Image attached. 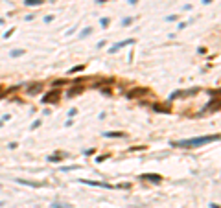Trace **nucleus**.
<instances>
[{
    "instance_id": "4468645a",
    "label": "nucleus",
    "mask_w": 221,
    "mask_h": 208,
    "mask_svg": "<svg viewBox=\"0 0 221 208\" xmlns=\"http://www.w3.org/2000/svg\"><path fill=\"white\" fill-rule=\"evenodd\" d=\"M90 31H92V28H85L83 33H81V37H87V35H90Z\"/></svg>"
},
{
    "instance_id": "7ed1b4c3",
    "label": "nucleus",
    "mask_w": 221,
    "mask_h": 208,
    "mask_svg": "<svg viewBox=\"0 0 221 208\" xmlns=\"http://www.w3.org/2000/svg\"><path fill=\"white\" fill-rule=\"evenodd\" d=\"M146 94H147V88L138 87V88H133L131 92H127V98H138V96H146Z\"/></svg>"
},
{
    "instance_id": "20e7f679",
    "label": "nucleus",
    "mask_w": 221,
    "mask_h": 208,
    "mask_svg": "<svg viewBox=\"0 0 221 208\" xmlns=\"http://www.w3.org/2000/svg\"><path fill=\"white\" fill-rule=\"evenodd\" d=\"M127 44H135V39H127V41H120V42H116V44L111 48V53L118 52L120 48H123V46H127Z\"/></svg>"
},
{
    "instance_id": "f3484780",
    "label": "nucleus",
    "mask_w": 221,
    "mask_h": 208,
    "mask_svg": "<svg viewBox=\"0 0 221 208\" xmlns=\"http://www.w3.org/2000/svg\"><path fill=\"white\" fill-rule=\"evenodd\" d=\"M107 156H109V155H102V156H98V158H96V162H103V160H105Z\"/></svg>"
},
{
    "instance_id": "6ab92c4d",
    "label": "nucleus",
    "mask_w": 221,
    "mask_h": 208,
    "mask_svg": "<svg viewBox=\"0 0 221 208\" xmlns=\"http://www.w3.org/2000/svg\"><path fill=\"white\" fill-rule=\"evenodd\" d=\"M39 125H41V121H39V120H37V121H35V123H32V129H35V127H39Z\"/></svg>"
},
{
    "instance_id": "a211bd4d",
    "label": "nucleus",
    "mask_w": 221,
    "mask_h": 208,
    "mask_svg": "<svg viewBox=\"0 0 221 208\" xmlns=\"http://www.w3.org/2000/svg\"><path fill=\"white\" fill-rule=\"evenodd\" d=\"M107 24H109V20H107V18H102V26H103V28H105Z\"/></svg>"
},
{
    "instance_id": "1a4fd4ad",
    "label": "nucleus",
    "mask_w": 221,
    "mask_h": 208,
    "mask_svg": "<svg viewBox=\"0 0 221 208\" xmlns=\"http://www.w3.org/2000/svg\"><path fill=\"white\" fill-rule=\"evenodd\" d=\"M41 88H42V85H41V83H37V85H32V87H30V90H28V92H30V94H35L37 90H41Z\"/></svg>"
},
{
    "instance_id": "9d476101",
    "label": "nucleus",
    "mask_w": 221,
    "mask_h": 208,
    "mask_svg": "<svg viewBox=\"0 0 221 208\" xmlns=\"http://www.w3.org/2000/svg\"><path fill=\"white\" fill-rule=\"evenodd\" d=\"M153 109L157 112H170V107H160V105H153Z\"/></svg>"
},
{
    "instance_id": "dca6fc26",
    "label": "nucleus",
    "mask_w": 221,
    "mask_h": 208,
    "mask_svg": "<svg viewBox=\"0 0 221 208\" xmlns=\"http://www.w3.org/2000/svg\"><path fill=\"white\" fill-rule=\"evenodd\" d=\"M52 208H68V205L65 206V205H59V203H53V205H52Z\"/></svg>"
},
{
    "instance_id": "ddd939ff",
    "label": "nucleus",
    "mask_w": 221,
    "mask_h": 208,
    "mask_svg": "<svg viewBox=\"0 0 221 208\" xmlns=\"http://www.w3.org/2000/svg\"><path fill=\"white\" fill-rule=\"evenodd\" d=\"M85 68V66L83 65H77V66H74V68L70 70V74H76V72H81V70H83Z\"/></svg>"
},
{
    "instance_id": "423d86ee",
    "label": "nucleus",
    "mask_w": 221,
    "mask_h": 208,
    "mask_svg": "<svg viewBox=\"0 0 221 208\" xmlns=\"http://www.w3.org/2000/svg\"><path fill=\"white\" fill-rule=\"evenodd\" d=\"M81 182L88 184V186H100V188H116V186H111V184H105V182H92V180H81Z\"/></svg>"
},
{
    "instance_id": "2eb2a0df",
    "label": "nucleus",
    "mask_w": 221,
    "mask_h": 208,
    "mask_svg": "<svg viewBox=\"0 0 221 208\" xmlns=\"http://www.w3.org/2000/svg\"><path fill=\"white\" fill-rule=\"evenodd\" d=\"M11 55H13V57H18V55H22V50H15V52H11Z\"/></svg>"
},
{
    "instance_id": "f8f14e48",
    "label": "nucleus",
    "mask_w": 221,
    "mask_h": 208,
    "mask_svg": "<svg viewBox=\"0 0 221 208\" xmlns=\"http://www.w3.org/2000/svg\"><path fill=\"white\" fill-rule=\"evenodd\" d=\"M63 156H65V155H55V156H48V160H50V162H59V160L63 158Z\"/></svg>"
},
{
    "instance_id": "4be33fe9",
    "label": "nucleus",
    "mask_w": 221,
    "mask_h": 208,
    "mask_svg": "<svg viewBox=\"0 0 221 208\" xmlns=\"http://www.w3.org/2000/svg\"><path fill=\"white\" fill-rule=\"evenodd\" d=\"M127 2H129V4H137L138 0H127Z\"/></svg>"
},
{
    "instance_id": "aec40b11",
    "label": "nucleus",
    "mask_w": 221,
    "mask_h": 208,
    "mask_svg": "<svg viewBox=\"0 0 221 208\" xmlns=\"http://www.w3.org/2000/svg\"><path fill=\"white\" fill-rule=\"evenodd\" d=\"M2 96H6V90H2V88H0V98H2Z\"/></svg>"
},
{
    "instance_id": "0eeeda50",
    "label": "nucleus",
    "mask_w": 221,
    "mask_h": 208,
    "mask_svg": "<svg viewBox=\"0 0 221 208\" xmlns=\"http://www.w3.org/2000/svg\"><path fill=\"white\" fill-rule=\"evenodd\" d=\"M105 136H109V138H122V136H125V133H120V131H109V133H105Z\"/></svg>"
},
{
    "instance_id": "9b49d317",
    "label": "nucleus",
    "mask_w": 221,
    "mask_h": 208,
    "mask_svg": "<svg viewBox=\"0 0 221 208\" xmlns=\"http://www.w3.org/2000/svg\"><path fill=\"white\" fill-rule=\"evenodd\" d=\"M42 4V0H26V6H39Z\"/></svg>"
},
{
    "instance_id": "39448f33",
    "label": "nucleus",
    "mask_w": 221,
    "mask_h": 208,
    "mask_svg": "<svg viewBox=\"0 0 221 208\" xmlns=\"http://www.w3.org/2000/svg\"><path fill=\"white\" fill-rule=\"evenodd\" d=\"M140 179L151 180V182H160V180H162V177H160V175H157V173H144Z\"/></svg>"
},
{
    "instance_id": "f257e3e1",
    "label": "nucleus",
    "mask_w": 221,
    "mask_h": 208,
    "mask_svg": "<svg viewBox=\"0 0 221 208\" xmlns=\"http://www.w3.org/2000/svg\"><path fill=\"white\" fill-rule=\"evenodd\" d=\"M219 140V135H212V136H201V138H190V140H181V142H173L175 147H199V146H205V144H210V142H216Z\"/></svg>"
},
{
    "instance_id": "f03ea898",
    "label": "nucleus",
    "mask_w": 221,
    "mask_h": 208,
    "mask_svg": "<svg viewBox=\"0 0 221 208\" xmlns=\"http://www.w3.org/2000/svg\"><path fill=\"white\" fill-rule=\"evenodd\" d=\"M59 96H61V90H52V92H48L44 98H42V103H55L57 100H59Z\"/></svg>"
},
{
    "instance_id": "412c9836",
    "label": "nucleus",
    "mask_w": 221,
    "mask_h": 208,
    "mask_svg": "<svg viewBox=\"0 0 221 208\" xmlns=\"http://www.w3.org/2000/svg\"><path fill=\"white\" fill-rule=\"evenodd\" d=\"M96 2H98V4H105L107 0H96Z\"/></svg>"
},
{
    "instance_id": "6e6552de",
    "label": "nucleus",
    "mask_w": 221,
    "mask_h": 208,
    "mask_svg": "<svg viewBox=\"0 0 221 208\" xmlns=\"http://www.w3.org/2000/svg\"><path fill=\"white\" fill-rule=\"evenodd\" d=\"M83 87H74L72 90H70V92H68V96H76V94H81V92H83Z\"/></svg>"
}]
</instances>
